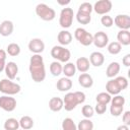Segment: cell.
I'll return each instance as SVG.
<instances>
[{"mask_svg": "<svg viewBox=\"0 0 130 130\" xmlns=\"http://www.w3.org/2000/svg\"><path fill=\"white\" fill-rule=\"evenodd\" d=\"M56 87L59 91H68L72 87V81L68 77H62L57 81Z\"/></svg>", "mask_w": 130, "mask_h": 130, "instance_id": "9a60e30c", "label": "cell"}, {"mask_svg": "<svg viewBox=\"0 0 130 130\" xmlns=\"http://www.w3.org/2000/svg\"><path fill=\"white\" fill-rule=\"evenodd\" d=\"M92 10H94V12L96 14L106 15L107 13H109L112 10V2L110 0H100V1H96L94 3V5L92 6Z\"/></svg>", "mask_w": 130, "mask_h": 130, "instance_id": "ba28073f", "label": "cell"}, {"mask_svg": "<svg viewBox=\"0 0 130 130\" xmlns=\"http://www.w3.org/2000/svg\"><path fill=\"white\" fill-rule=\"evenodd\" d=\"M63 100L58 96H54L49 101V108L53 112H59L63 109Z\"/></svg>", "mask_w": 130, "mask_h": 130, "instance_id": "ffe728a7", "label": "cell"}, {"mask_svg": "<svg viewBox=\"0 0 130 130\" xmlns=\"http://www.w3.org/2000/svg\"><path fill=\"white\" fill-rule=\"evenodd\" d=\"M92 43L96 48H105L109 44V38L108 35L104 31H98L93 36Z\"/></svg>", "mask_w": 130, "mask_h": 130, "instance_id": "30bf717a", "label": "cell"}, {"mask_svg": "<svg viewBox=\"0 0 130 130\" xmlns=\"http://www.w3.org/2000/svg\"><path fill=\"white\" fill-rule=\"evenodd\" d=\"M74 37L83 46H89L92 44L93 36L84 28H81V27L76 28L74 31Z\"/></svg>", "mask_w": 130, "mask_h": 130, "instance_id": "52a82bcc", "label": "cell"}, {"mask_svg": "<svg viewBox=\"0 0 130 130\" xmlns=\"http://www.w3.org/2000/svg\"><path fill=\"white\" fill-rule=\"evenodd\" d=\"M57 40L59 42V44L61 46H67L71 43L72 41V35L66 30V29H63L61 30L59 34H58V37H57Z\"/></svg>", "mask_w": 130, "mask_h": 130, "instance_id": "e0dca14e", "label": "cell"}, {"mask_svg": "<svg viewBox=\"0 0 130 130\" xmlns=\"http://www.w3.org/2000/svg\"><path fill=\"white\" fill-rule=\"evenodd\" d=\"M29 73L35 82H42L46 78V69L43 57L40 54H35L29 60Z\"/></svg>", "mask_w": 130, "mask_h": 130, "instance_id": "6da1fadb", "label": "cell"}, {"mask_svg": "<svg viewBox=\"0 0 130 130\" xmlns=\"http://www.w3.org/2000/svg\"><path fill=\"white\" fill-rule=\"evenodd\" d=\"M0 108L6 112H12L16 108V100L10 95L0 96Z\"/></svg>", "mask_w": 130, "mask_h": 130, "instance_id": "9c48e42d", "label": "cell"}, {"mask_svg": "<svg viewBox=\"0 0 130 130\" xmlns=\"http://www.w3.org/2000/svg\"><path fill=\"white\" fill-rule=\"evenodd\" d=\"M19 122L14 118H9L4 122V129L5 130H18Z\"/></svg>", "mask_w": 130, "mask_h": 130, "instance_id": "484cf974", "label": "cell"}, {"mask_svg": "<svg viewBox=\"0 0 130 130\" xmlns=\"http://www.w3.org/2000/svg\"><path fill=\"white\" fill-rule=\"evenodd\" d=\"M117 40L118 43L122 46H128L130 45V32L129 30H124L121 29L118 34H117Z\"/></svg>", "mask_w": 130, "mask_h": 130, "instance_id": "44dd1931", "label": "cell"}, {"mask_svg": "<svg viewBox=\"0 0 130 130\" xmlns=\"http://www.w3.org/2000/svg\"><path fill=\"white\" fill-rule=\"evenodd\" d=\"M106 90L109 94H113V95H117L121 92V89L119 88L118 84L116 83L115 79H111L107 82L106 84Z\"/></svg>", "mask_w": 130, "mask_h": 130, "instance_id": "603a6c76", "label": "cell"}, {"mask_svg": "<svg viewBox=\"0 0 130 130\" xmlns=\"http://www.w3.org/2000/svg\"><path fill=\"white\" fill-rule=\"evenodd\" d=\"M111 105L112 106H118V107H124V105H125V98L124 96H122V95H119V94H117V95H115L114 98H112V100H111Z\"/></svg>", "mask_w": 130, "mask_h": 130, "instance_id": "836d02e7", "label": "cell"}, {"mask_svg": "<svg viewBox=\"0 0 130 130\" xmlns=\"http://www.w3.org/2000/svg\"><path fill=\"white\" fill-rule=\"evenodd\" d=\"M21 87L19 84L12 82L8 78H4L0 80V91L7 95H13L15 93H18Z\"/></svg>", "mask_w": 130, "mask_h": 130, "instance_id": "277c9868", "label": "cell"}, {"mask_svg": "<svg viewBox=\"0 0 130 130\" xmlns=\"http://www.w3.org/2000/svg\"><path fill=\"white\" fill-rule=\"evenodd\" d=\"M78 11L79 12H82V13H86V14H90L91 11H92V5L88 2H83L80 4L79 8H78Z\"/></svg>", "mask_w": 130, "mask_h": 130, "instance_id": "8d00e7d4", "label": "cell"}, {"mask_svg": "<svg viewBox=\"0 0 130 130\" xmlns=\"http://www.w3.org/2000/svg\"><path fill=\"white\" fill-rule=\"evenodd\" d=\"M13 22L10 20H4L0 24V35L3 37H8L13 31Z\"/></svg>", "mask_w": 130, "mask_h": 130, "instance_id": "2e32d148", "label": "cell"}, {"mask_svg": "<svg viewBox=\"0 0 130 130\" xmlns=\"http://www.w3.org/2000/svg\"><path fill=\"white\" fill-rule=\"evenodd\" d=\"M51 56L58 60V62H68L70 57H71V53L68 49H66L63 46H54L51 50Z\"/></svg>", "mask_w": 130, "mask_h": 130, "instance_id": "5b68a950", "label": "cell"}, {"mask_svg": "<svg viewBox=\"0 0 130 130\" xmlns=\"http://www.w3.org/2000/svg\"><path fill=\"white\" fill-rule=\"evenodd\" d=\"M18 122H19V127H21L22 130H28L34 126V120L29 116L21 117V119Z\"/></svg>", "mask_w": 130, "mask_h": 130, "instance_id": "d4e9b609", "label": "cell"}, {"mask_svg": "<svg viewBox=\"0 0 130 130\" xmlns=\"http://www.w3.org/2000/svg\"><path fill=\"white\" fill-rule=\"evenodd\" d=\"M5 74L8 77V79L12 80L16 77L17 72H18V66L16 65L15 62H8L5 65Z\"/></svg>", "mask_w": 130, "mask_h": 130, "instance_id": "4fadbf2b", "label": "cell"}, {"mask_svg": "<svg viewBox=\"0 0 130 130\" xmlns=\"http://www.w3.org/2000/svg\"><path fill=\"white\" fill-rule=\"evenodd\" d=\"M95 100H96V103H98V104L108 105V104L111 102L112 96H111V94H109L108 92H100V93L96 95Z\"/></svg>", "mask_w": 130, "mask_h": 130, "instance_id": "f1b7e54d", "label": "cell"}, {"mask_svg": "<svg viewBox=\"0 0 130 130\" xmlns=\"http://www.w3.org/2000/svg\"><path fill=\"white\" fill-rule=\"evenodd\" d=\"M73 9L70 7H64L60 12V18H59V24L63 28H68L72 25L73 22Z\"/></svg>", "mask_w": 130, "mask_h": 130, "instance_id": "8992f818", "label": "cell"}, {"mask_svg": "<svg viewBox=\"0 0 130 130\" xmlns=\"http://www.w3.org/2000/svg\"><path fill=\"white\" fill-rule=\"evenodd\" d=\"M76 19L81 24H88L90 22V20H91V15L77 11V13H76Z\"/></svg>", "mask_w": 130, "mask_h": 130, "instance_id": "4dcf8cb0", "label": "cell"}, {"mask_svg": "<svg viewBox=\"0 0 130 130\" xmlns=\"http://www.w3.org/2000/svg\"><path fill=\"white\" fill-rule=\"evenodd\" d=\"M62 72L65 74V77H72L75 75V72H76V67H75V64L71 63V62H67L63 68H62Z\"/></svg>", "mask_w": 130, "mask_h": 130, "instance_id": "cb8c5ba5", "label": "cell"}, {"mask_svg": "<svg viewBox=\"0 0 130 130\" xmlns=\"http://www.w3.org/2000/svg\"><path fill=\"white\" fill-rule=\"evenodd\" d=\"M0 60H2V61L6 60V52L2 49H0Z\"/></svg>", "mask_w": 130, "mask_h": 130, "instance_id": "7bdbcfd3", "label": "cell"}, {"mask_svg": "<svg viewBox=\"0 0 130 130\" xmlns=\"http://www.w3.org/2000/svg\"><path fill=\"white\" fill-rule=\"evenodd\" d=\"M92 129H93V123L89 119L80 120L77 125V130H92Z\"/></svg>", "mask_w": 130, "mask_h": 130, "instance_id": "f546056e", "label": "cell"}, {"mask_svg": "<svg viewBox=\"0 0 130 130\" xmlns=\"http://www.w3.org/2000/svg\"><path fill=\"white\" fill-rule=\"evenodd\" d=\"M36 13L41 19L45 21H51L56 16L55 10L45 3H40L36 6Z\"/></svg>", "mask_w": 130, "mask_h": 130, "instance_id": "3957f363", "label": "cell"}, {"mask_svg": "<svg viewBox=\"0 0 130 130\" xmlns=\"http://www.w3.org/2000/svg\"><path fill=\"white\" fill-rule=\"evenodd\" d=\"M5 61H2V60H0V72L1 71H3L4 69H5Z\"/></svg>", "mask_w": 130, "mask_h": 130, "instance_id": "f6af8a7d", "label": "cell"}, {"mask_svg": "<svg viewBox=\"0 0 130 130\" xmlns=\"http://www.w3.org/2000/svg\"><path fill=\"white\" fill-rule=\"evenodd\" d=\"M63 130H77V126L71 118H65L62 122Z\"/></svg>", "mask_w": 130, "mask_h": 130, "instance_id": "1f68e13d", "label": "cell"}, {"mask_svg": "<svg viewBox=\"0 0 130 130\" xmlns=\"http://www.w3.org/2000/svg\"><path fill=\"white\" fill-rule=\"evenodd\" d=\"M122 120H123V122H124V125H127V126L130 125V111H126V112L123 114Z\"/></svg>", "mask_w": 130, "mask_h": 130, "instance_id": "60d3db41", "label": "cell"}, {"mask_svg": "<svg viewBox=\"0 0 130 130\" xmlns=\"http://www.w3.org/2000/svg\"><path fill=\"white\" fill-rule=\"evenodd\" d=\"M122 63H123V65L126 66V67L130 66V54H127V55L124 56V58H123V60H122Z\"/></svg>", "mask_w": 130, "mask_h": 130, "instance_id": "b9f144b4", "label": "cell"}, {"mask_svg": "<svg viewBox=\"0 0 130 130\" xmlns=\"http://www.w3.org/2000/svg\"><path fill=\"white\" fill-rule=\"evenodd\" d=\"M99 115H103L106 111H107V105H102V104H98L96 103V106L95 108L93 109Z\"/></svg>", "mask_w": 130, "mask_h": 130, "instance_id": "ab89813d", "label": "cell"}, {"mask_svg": "<svg viewBox=\"0 0 130 130\" xmlns=\"http://www.w3.org/2000/svg\"><path fill=\"white\" fill-rule=\"evenodd\" d=\"M28 50L35 54H40L45 50V44L43 42V40L39 39V38H35L31 39L28 43Z\"/></svg>", "mask_w": 130, "mask_h": 130, "instance_id": "8fae6325", "label": "cell"}, {"mask_svg": "<svg viewBox=\"0 0 130 130\" xmlns=\"http://www.w3.org/2000/svg\"><path fill=\"white\" fill-rule=\"evenodd\" d=\"M62 68H63V66L61 65L60 62L54 61L50 65V72L52 73L53 76H59L62 73Z\"/></svg>", "mask_w": 130, "mask_h": 130, "instance_id": "4316f807", "label": "cell"}, {"mask_svg": "<svg viewBox=\"0 0 130 130\" xmlns=\"http://www.w3.org/2000/svg\"><path fill=\"white\" fill-rule=\"evenodd\" d=\"M78 83L84 88H89L93 84V79L88 73H81L78 76Z\"/></svg>", "mask_w": 130, "mask_h": 130, "instance_id": "d6986e66", "label": "cell"}, {"mask_svg": "<svg viewBox=\"0 0 130 130\" xmlns=\"http://www.w3.org/2000/svg\"><path fill=\"white\" fill-rule=\"evenodd\" d=\"M89 66H90V63L86 57H80L76 60V64H75L76 70H78L81 73H85L89 69Z\"/></svg>", "mask_w": 130, "mask_h": 130, "instance_id": "ac0fdd59", "label": "cell"}, {"mask_svg": "<svg viewBox=\"0 0 130 130\" xmlns=\"http://www.w3.org/2000/svg\"><path fill=\"white\" fill-rule=\"evenodd\" d=\"M115 24L124 30H129L130 28V17L127 14H119L114 19Z\"/></svg>", "mask_w": 130, "mask_h": 130, "instance_id": "7c38bea8", "label": "cell"}, {"mask_svg": "<svg viewBox=\"0 0 130 130\" xmlns=\"http://www.w3.org/2000/svg\"><path fill=\"white\" fill-rule=\"evenodd\" d=\"M58 3H59L60 5H67V4L70 3V1H69V0H67V1H58Z\"/></svg>", "mask_w": 130, "mask_h": 130, "instance_id": "bcb514c9", "label": "cell"}, {"mask_svg": "<svg viewBox=\"0 0 130 130\" xmlns=\"http://www.w3.org/2000/svg\"><path fill=\"white\" fill-rule=\"evenodd\" d=\"M101 22H102V24H103L105 27H111V26L113 25V23H114V19H113L110 15L106 14V15H103V16H102Z\"/></svg>", "mask_w": 130, "mask_h": 130, "instance_id": "74e56055", "label": "cell"}, {"mask_svg": "<svg viewBox=\"0 0 130 130\" xmlns=\"http://www.w3.org/2000/svg\"><path fill=\"white\" fill-rule=\"evenodd\" d=\"M6 52L8 53V55L12 56V57H15V56H18L19 53H20V47L19 45H17L16 43H11L7 46L6 48Z\"/></svg>", "mask_w": 130, "mask_h": 130, "instance_id": "83f0119b", "label": "cell"}, {"mask_svg": "<svg viewBox=\"0 0 130 130\" xmlns=\"http://www.w3.org/2000/svg\"><path fill=\"white\" fill-rule=\"evenodd\" d=\"M117 130H129V127L127 125H120L117 128Z\"/></svg>", "mask_w": 130, "mask_h": 130, "instance_id": "ee69618b", "label": "cell"}, {"mask_svg": "<svg viewBox=\"0 0 130 130\" xmlns=\"http://www.w3.org/2000/svg\"><path fill=\"white\" fill-rule=\"evenodd\" d=\"M119 71H120V64L118 62H112L107 67L106 75L109 78H112V77H115L119 73Z\"/></svg>", "mask_w": 130, "mask_h": 130, "instance_id": "7402d4cb", "label": "cell"}, {"mask_svg": "<svg viewBox=\"0 0 130 130\" xmlns=\"http://www.w3.org/2000/svg\"><path fill=\"white\" fill-rule=\"evenodd\" d=\"M123 109H124V107H118V106H112L111 105V107H110L111 115L115 116V117H118L123 113Z\"/></svg>", "mask_w": 130, "mask_h": 130, "instance_id": "f35d334b", "label": "cell"}, {"mask_svg": "<svg viewBox=\"0 0 130 130\" xmlns=\"http://www.w3.org/2000/svg\"><path fill=\"white\" fill-rule=\"evenodd\" d=\"M115 81H116V83L118 84V86H119V88L121 89V91H122L123 89L127 88V86H128V80H127V78L124 77V76H118V77H116V78H115Z\"/></svg>", "mask_w": 130, "mask_h": 130, "instance_id": "d590c367", "label": "cell"}, {"mask_svg": "<svg viewBox=\"0 0 130 130\" xmlns=\"http://www.w3.org/2000/svg\"><path fill=\"white\" fill-rule=\"evenodd\" d=\"M89 63L95 67H100L105 62V57L101 52H92L89 56Z\"/></svg>", "mask_w": 130, "mask_h": 130, "instance_id": "5bb4252c", "label": "cell"}, {"mask_svg": "<svg viewBox=\"0 0 130 130\" xmlns=\"http://www.w3.org/2000/svg\"><path fill=\"white\" fill-rule=\"evenodd\" d=\"M122 50V46L118 43V42H112L108 45V52L112 55H117L121 52Z\"/></svg>", "mask_w": 130, "mask_h": 130, "instance_id": "d6a6232c", "label": "cell"}, {"mask_svg": "<svg viewBox=\"0 0 130 130\" xmlns=\"http://www.w3.org/2000/svg\"><path fill=\"white\" fill-rule=\"evenodd\" d=\"M81 113H82V115L85 117V119H89V118H91V117L93 116L94 110H93V108H92L91 106H89V105H85V106L82 107V109H81Z\"/></svg>", "mask_w": 130, "mask_h": 130, "instance_id": "e575fe53", "label": "cell"}, {"mask_svg": "<svg viewBox=\"0 0 130 130\" xmlns=\"http://www.w3.org/2000/svg\"><path fill=\"white\" fill-rule=\"evenodd\" d=\"M85 101V94L82 91H75V92H68L65 94L63 99V108L66 111H72L76 108L77 105L82 104Z\"/></svg>", "mask_w": 130, "mask_h": 130, "instance_id": "7a4b0ae2", "label": "cell"}]
</instances>
